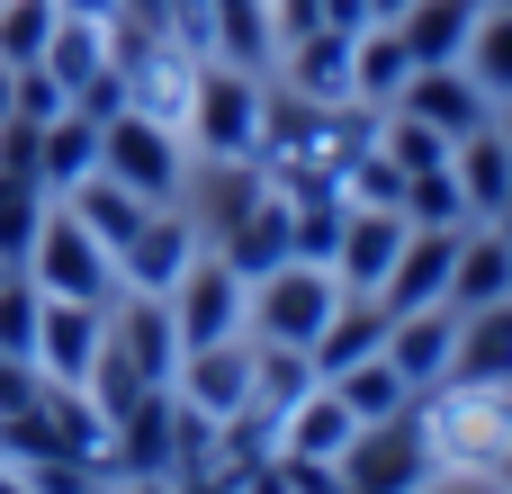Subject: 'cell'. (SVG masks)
Instances as JSON below:
<instances>
[{
    "label": "cell",
    "mask_w": 512,
    "mask_h": 494,
    "mask_svg": "<svg viewBox=\"0 0 512 494\" xmlns=\"http://www.w3.org/2000/svg\"><path fill=\"white\" fill-rule=\"evenodd\" d=\"M261 72H234V63H198V81H189V117H180V135H189V153H207V162H252V144H261Z\"/></svg>",
    "instance_id": "obj_1"
},
{
    "label": "cell",
    "mask_w": 512,
    "mask_h": 494,
    "mask_svg": "<svg viewBox=\"0 0 512 494\" xmlns=\"http://www.w3.org/2000/svg\"><path fill=\"white\" fill-rule=\"evenodd\" d=\"M99 171H108V180H126L144 207H180L189 135H180V126H162V117H144V108H117V117L99 126Z\"/></svg>",
    "instance_id": "obj_2"
},
{
    "label": "cell",
    "mask_w": 512,
    "mask_h": 494,
    "mask_svg": "<svg viewBox=\"0 0 512 494\" xmlns=\"http://www.w3.org/2000/svg\"><path fill=\"white\" fill-rule=\"evenodd\" d=\"M27 279H36V297H81V306H117V261H108V243L54 198L45 207V225H36V243H27V261H18Z\"/></svg>",
    "instance_id": "obj_3"
},
{
    "label": "cell",
    "mask_w": 512,
    "mask_h": 494,
    "mask_svg": "<svg viewBox=\"0 0 512 494\" xmlns=\"http://www.w3.org/2000/svg\"><path fill=\"white\" fill-rule=\"evenodd\" d=\"M333 306H342V279H333L324 261H279L270 279H252L243 333H252V342H288V351H315V333H324Z\"/></svg>",
    "instance_id": "obj_4"
},
{
    "label": "cell",
    "mask_w": 512,
    "mask_h": 494,
    "mask_svg": "<svg viewBox=\"0 0 512 494\" xmlns=\"http://www.w3.org/2000/svg\"><path fill=\"white\" fill-rule=\"evenodd\" d=\"M333 468H342V494H423V477L441 468L432 432H423V396L405 414H387V423H360Z\"/></svg>",
    "instance_id": "obj_5"
},
{
    "label": "cell",
    "mask_w": 512,
    "mask_h": 494,
    "mask_svg": "<svg viewBox=\"0 0 512 494\" xmlns=\"http://www.w3.org/2000/svg\"><path fill=\"white\" fill-rule=\"evenodd\" d=\"M243 297H252L243 270H225V261L198 243V261H189V270L171 279V297H162L171 324H180V351H198V342H234V333H243Z\"/></svg>",
    "instance_id": "obj_6"
},
{
    "label": "cell",
    "mask_w": 512,
    "mask_h": 494,
    "mask_svg": "<svg viewBox=\"0 0 512 494\" xmlns=\"http://www.w3.org/2000/svg\"><path fill=\"white\" fill-rule=\"evenodd\" d=\"M171 396H180L189 414H207V423H225V414H243V405H252V333H234V342H198V351H180V369H171Z\"/></svg>",
    "instance_id": "obj_7"
},
{
    "label": "cell",
    "mask_w": 512,
    "mask_h": 494,
    "mask_svg": "<svg viewBox=\"0 0 512 494\" xmlns=\"http://www.w3.org/2000/svg\"><path fill=\"white\" fill-rule=\"evenodd\" d=\"M198 261V225L180 216V207H153L126 243H117V288H135V297H171V279Z\"/></svg>",
    "instance_id": "obj_8"
},
{
    "label": "cell",
    "mask_w": 512,
    "mask_h": 494,
    "mask_svg": "<svg viewBox=\"0 0 512 494\" xmlns=\"http://www.w3.org/2000/svg\"><path fill=\"white\" fill-rule=\"evenodd\" d=\"M99 342H108V306H81V297H45L36 306V378H54V387H81L90 378V360H99Z\"/></svg>",
    "instance_id": "obj_9"
},
{
    "label": "cell",
    "mask_w": 512,
    "mask_h": 494,
    "mask_svg": "<svg viewBox=\"0 0 512 494\" xmlns=\"http://www.w3.org/2000/svg\"><path fill=\"white\" fill-rule=\"evenodd\" d=\"M396 108H405V117H423V126H432V135H450V144H459V135H477V126L495 117V99L468 81V63H414V81L396 90Z\"/></svg>",
    "instance_id": "obj_10"
},
{
    "label": "cell",
    "mask_w": 512,
    "mask_h": 494,
    "mask_svg": "<svg viewBox=\"0 0 512 494\" xmlns=\"http://www.w3.org/2000/svg\"><path fill=\"white\" fill-rule=\"evenodd\" d=\"M207 252H216L225 270H243V288H252V279H270L279 261H297V234H288V198H279V189H261V198H252V207H243V216H234V225H225Z\"/></svg>",
    "instance_id": "obj_11"
},
{
    "label": "cell",
    "mask_w": 512,
    "mask_h": 494,
    "mask_svg": "<svg viewBox=\"0 0 512 494\" xmlns=\"http://www.w3.org/2000/svg\"><path fill=\"white\" fill-rule=\"evenodd\" d=\"M108 342L135 360V378L171 387V369H180V324H171V306H162V297L117 288V306H108Z\"/></svg>",
    "instance_id": "obj_12"
},
{
    "label": "cell",
    "mask_w": 512,
    "mask_h": 494,
    "mask_svg": "<svg viewBox=\"0 0 512 494\" xmlns=\"http://www.w3.org/2000/svg\"><path fill=\"white\" fill-rule=\"evenodd\" d=\"M279 90H297V99H315V108H333V99H351V36L342 27H306V36H288L279 45Z\"/></svg>",
    "instance_id": "obj_13"
},
{
    "label": "cell",
    "mask_w": 512,
    "mask_h": 494,
    "mask_svg": "<svg viewBox=\"0 0 512 494\" xmlns=\"http://www.w3.org/2000/svg\"><path fill=\"white\" fill-rule=\"evenodd\" d=\"M450 342H459V306H414V315H387V360L396 378L423 396L450 378Z\"/></svg>",
    "instance_id": "obj_14"
},
{
    "label": "cell",
    "mask_w": 512,
    "mask_h": 494,
    "mask_svg": "<svg viewBox=\"0 0 512 494\" xmlns=\"http://www.w3.org/2000/svg\"><path fill=\"white\" fill-rule=\"evenodd\" d=\"M396 243H405V216H396V207H351V216H342V243H333V279H342L351 297H378Z\"/></svg>",
    "instance_id": "obj_15"
},
{
    "label": "cell",
    "mask_w": 512,
    "mask_h": 494,
    "mask_svg": "<svg viewBox=\"0 0 512 494\" xmlns=\"http://www.w3.org/2000/svg\"><path fill=\"white\" fill-rule=\"evenodd\" d=\"M207 63H234V72H261L279 63V18L270 0H207Z\"/></svg>",
    "instance_id": "obj_16"
},
{
    "label": "cell",
    "mask_w": 512,
    "mask_h": 494,
    "mask_svg": "<svg viewBox=\"0 0 512 494\" xmlns=\"http://www.w3.org/2000/svg\"><path fill=\"white\" fill-rule=\"evenodd\" d=\"M450 387H512V297L468 306L450 342Z\"/></svg>",
    "instance_id": "obj_17"
},
{
    "label": "cell",
    "mask_w": 512,
    "mask_h": 494,
    "mask_svg": "<svg viewBox=\"0 0 512 494\" xmlns=\"http://www.w3.org/2000/svg\"><path fill=\"white\" fill-rule=\"evenodd\" d=\"M378 351H387V306L342 288V306H333L324 333H315V378H342V369H360V360H378Z\"/></svg>",
    "instance_id": "obj_18"
},
{
    "label": "cell",
    "mask_w": 512,
    "mask_h": 494,
    "mask_svg": "<svg viewBox=\"0 0 512 494\" xmlns=\"http://www.w3.org/2000/svg\"><path fill=\"white\" fill-rule=\"evenodd\" d=\"M495 297H512V243L495 216H477L468 234H459V270H450V306L468 315V306H495Z\"/></svg>",
    "instance_id": "obj_19"
},
{
    "label": "cell",
    "mask_w": 512,
    "mask_h": 494,
    "mask_svg": "<svg viewBox=\"0 0 512 494\" xmlns=\"http://www.w3.org/2000/svg\"><path fill=\"white\" fill-rule=\"evenodd\" d=\"M36 63H45V72H54V90H63V99H72V90H81V81H99V72H108V63H117V54H108V18H90V9H63V18H54V36H45V54H36Z\"/></svg>",
    "instance_id": "obj_20"
},
{
    "label": "cell",
    "mask_w": 512,
    "mask_h": 494,
    "mask_svg": "<svg viewBox=\"0 0 512 494\" xmlns=\"http://www.w3.org/2000/svg\"><path fill=\"white\" fill-rule=\"evenodd\" d=\"M405 81H414V54H405V36H396V27H378V18H369V27H360V36H351V99H360V108H378V117H387V108H396V90H405Z\"/></svg>",
    "instance_id": "obj_21"
},
{
    "label": "cell",
    "mask_w": 512,
    "mask_h": 494,
    "mask_svg": "<svg viewBox=\"0 0 512 494\" xmlns=\"http://www.w3.org/2000/svg\"><path fill=\"white\" fill-rule=\"evenodd\" d=\"M351 432H360V414H351L324 378L279 414V450H306V459H342V450H351Z\"/></svg>",
    "instance_id": "obj_22"
},
{
    "label": "cell",
    "mask_w": 512,
    "mask_h": 494,
    "mask_svg": "<svg viewBox=\"0 0 512 494\" xmlns=\"http://www.w3.org/2000/svg\"><path fill=\"white\" fill-rule=\"evenodd\" d=\"M477 18H486V0H414V9H405V18H387V27L405 36V54H414V63H459Z\"/></svg>",
    "instance_id": "obj_23"
},
{
    "label": "cell",
    "mask_w": 512,
    "mask_h": 494,
    "mask_svg": "<svg viewBox=\"0 0 512 494\" xmlns=\"http://www.w3.org/2000/svg\"><path fill=\"white\" fill-rule=\"evenodd\" d=\"M90 171H99V126H90L81 108L45 117V126H36V180H45V198H63V189L90 180Z\"/></svg>",
    "instance_id": "obj_24"
},
{
    "label": "cell",
    "mask_w": 512,
    "mask_h": 494,
    "mask_svg": "<svg viewBox=\"0 0 512 494\" xmlns=\"http://www.w3.org/2000/svg\"><path fill=\"white\" fill-rule=\"evenodd\" d=\"M450 171H459V198H468V216H504V189H512V144L495 135V126L459 135V144H450Z\"/></svg>",
    "instance_id": "obj_25"
},
{
    "label": "cell",
    "mask_w": 512,
    "mask_h": 494,
    "mask_svg": "<svg viewBox=\"0 0 512 494\" xmlns=\"http://www.w3.org/2000/svg\"><path fill=\"white\" fill-rule=\"evenodd\" d=\"M63 207H72V216H81V225H90V234L108 243V261H117V243H126V234H135L144 216H153V207H144V198H135L126 180H108V171L72 180V189H63Z\"/></svg>",
    "instance_id": "obj_26"
},
{
    "label": "cell",
    "mask_w": 512,
    "mask_h": 494,
    "mask_svg": "<svg viewBox=\"0 0 512 494\" xmlns=\"http://www.w3.org/2000/svg\"><path fill=\"white\" fill-rule=\"evenodd\" d=\"M324 387H333L360 423H387V414H405V405H414V387L396 378V360H387V351H378V360H360V369H342V378H324Z\"/></svg>",
    "instance_id": "obj_27"
},
{
    "label": "cell",
    "mask_w": 512,
    "mask_h": 494,
    "mask_svg": "<svg viewBox=\"0 0 512 494\" xmlns=\"http://www.w3.org/2000/svg\"><path fill=\"white\" fill-rule=\"evenodd\" d=\"M306 387H315V351H288V342H252V405L288 414Z\"/></svg>",
    "instance_id": "obj_28"
},
{
    "label": "cell",
    "mask_w": 512,
    "mask_h": 494,
    "mask_svg": "<svg viewBox=\"0 0 512 494\" xmlns=\"http://www.w3.org/2000/svg\"><path fill=\"white\" fill-rule=\"evenodd\" d=\"M459 63H468V81H477L486 99H512V9L486 0V18L468 27V54H459Z\"/></svg>",
    "instance_id": "obj_29"
},
{
    "label": "cell",
    "mask_w": 512,
    "mask_h": 494,
    "mask_svg": "<svg viewBox=\"0 0 512 494\" xmlns=\"http://www.w3.org/2000/svg\"><path fill=\"white\" fill-rule=\"evenodd\" d=\"M405 225H477L468 198H459V171H450V162L405 171Z\"/></svg>",
    "instance_id": "obj_30"
},
{
    "label": "cell",
    "mask_w": 512,
    "mask_h": 494,
    "mask_svg": "<svg viewBox=\"0 0 512 494\" xmlns=\"http://www.w3.org/2000/svg\"><path fill=\"white\" fill-rule=\"evenodd\" d=\"M45 189L36 180H18V171H0V261H27V243H36V225H45Z\"/></svg>",
    "instance_id": "obj_31"
},
{
    "label": "cell",
    "mask_w": 512,
    "mask_h": 494,
    "mask_svg": "<svg viewBox=\"0 0 512 494\" xmlns=\"http://www.w3.org/2000/svg\"><path fill=\"white\" fill-rule=\"evenodd\" d=\"M54 18H63V0H0V63H36Z\"/></svg>",
    "instance_id": "obj_32"
},
{
    "label": "cell",
    "mask_w": 512,
    "mask_h": 494,
    "mask_svg": "<svg viewBox=\"0 0 512 494\" xmlns=\"http://www.w3.org/2000/svg\"><path fill=\"white\" fill-rule=\"evenodd\" d=\"M36 306H45V297H36V279H27V270H9V279H0V351H18V360L36 351Z\"/></svg>",
    "instance_id": "obj_33"
},
{
    "label": "cell",
    "mask_w": 512,
    "mask_h": 494,
    "mask_svg": "<svg viewBox=\"0 0 512 494\" xmlns=\"http://www.w3.org/2000/svg\"><path fill=\"white\" fill-rule=\"evenodd\" d=\"M18 477H27V494H90V486H99V459H72V450H45V459H27Z\"/></svg>",
    "instance_id": "obj_34"
},
{
    "label": "cell",
    "mask_w": 512,
    "mask_h": 494,
    "mask_svg": "<svg viewBox=\"0 0 512 494\" xmlns=\"http://www.w3.org/2000/svg\"><path fill=\"white\" fill-rule=\"evenodd\" d=\"M279 486L288 494H342V468L333 459H306V450H279Z\"/></svg>",
    "instance_id": "obj_35"
},
{
    "label": "cell",
    "mask_w": 512,
    "mask_h": 494,
    "mask_svg": "<svg viewBox=\"0 0 512 494\" xmlns=\"http://www.w3.org/2000/svg\"><path fill=\"white\" fill-rule=\"evenodd\" d=\"M36 360H18V351H0V414H18V405H36Z\"/></svg>",
    "instance_id": "obj_36"
},
{
    "label": "cell",
    "mask_w": 512,
    "mask_h": 494,
    "mask_svg": "<svg viewBox=\"0 0 512 494\" xmlns=\"http://www.w3.org/2000/svg\"><path fill=\"white\" fill-rule=\"evenodd\" d=\"M315 9H324V27H342V36L369 27V0H315Z\"/></svg>",
    "instance_id": "obj_37"
},
{
    "label": "cell",
    "mask_w": 512,
    "mask_h": 494,
    "mask_svg": "<svg viewBox=\"0 0 512 494\" xmlns=\"http://www.w3.org/2000/svg\"><path fill=\"white\" fill-rule=\"evenodd\" d=\"M171 486H180V494H234V477H225V468H207V477H171Z\"/></svg>",
    "instance_id": "obj_38"
},
{
    "label": "cell",
    "mask_w": 512,
    "mask_h": 494,
    "mask_svg": "<svg viewBox=\"0 0 512 494\" xmlns=\"http://www.w3.org/2000/svg\"><path fill=\"white\" fill-rule=\"evenodd\" d=\"M9 108H18V63H0V126H9Z\"/></svg>",
    "instance_id": "obj_39"
},
{
    "label": "cell",
    "mask_w": 512,
    "mask_h": 494,
    "mask_svg": "<svg viewBox=\"0 0 512 494\" xmlns=\"http://www.w3.org/2000/svg\"><path fill=\"white\" fill-rule=\"evenodd\" d=\"M117 494H180V486H171V477H126Z\"/></svg>",
    "instance_id": "obj_40"
},
{
    "label": "cell",
    "mask_w": 512,
    "mask_h": 494,
    "mask_svg": "<svg viewBox=\"0 0 512 494\" xmlns=\"http://www.w3.org/2000/svg\"><path fill=\"white\" fill-rule=\"evenodd\" d=\"M405 9H414V0H369V18H378V27H387V18H405Z\"/></svg>",
    "instance_id": "obj_41"
},
{
    "label": "cell",
    "mask_w": 512,
    "mask_h": 494,
    "mask_svg": "<svg viewBox=\"0 0 512 494\" xmlns=\"http://www.w3.org/2000/svg\"><path fill=\"white\" fill-rule=\"evenodd\" d=\"M486 126H495V135L512 144V99H495V117H486Z\"/></svg>",
    "instance_id": "obj_42"
},
{
    "label": "cell",
    "mask_w": 512,
    "mask_h": 494,
    "mask_svg": "<svg viewBox=\"0 0 512 494\" xmlns=\"http://www.w3.org/2000/svg\"><path fill=\"white\" fill-rule=\"evenodd\" d=\"M486 468H495V477H504V486H512V441H504V450H495V459H486Z\"/></svg>",
    "instance_id": "obj_43"
},
{
    "label": "cell",
    "mask_w": 512,
    "mask_h": 494,
    "mask_svg": "<svg viewBox=\"0 0 512 494\" xmlns=\"http://www.w3.org/2000/svg\"><path fill=\"white\" fill-rule=\"evenodd\" d=\"M0 494H27V477H18V468H0Z\"/></svg>",
    "instance_id": "obj_44"
},
{
    "label": "cell",
    "mask_w": 512,
    "mask_h": 494,
    "mask_svg": "<svg viewBox=\"0 0 512 494\" xmlns=\"http://www.w3.org/2000/svg\"><path fill=\"white\" fill-rule=\"evenodd\" d=\"M9 270H18V261H0V279H9Z\"/></svg>",
    "instance_id": "obj_45"
},
{
    "label": "cell",
    "mask_w": 512,
    "mask_h": 494,
    "mask_svg": "<svg viewBox=\"0 0 512 494\" xmlns=\"http://www.w3.org/2000/svg\"><path fill=\"white\" fill-rule=\"evenodd\" d=\"M504 216H512V189H504Z\"/></svg>",
    "instance_id": "obj_46"
},
{
    "label": "cell",
    "mask_w": 512,
    "mask_h": 494,
    "mask_svg": "<svg viewBox=\"0 0 512 494\" xmlns=\"http://www.w3.org/2000/svg\"><path fill=\"white\" fill-rule=\"evenodd\" d=\"M495 9H512V0H495Z\"/></svg>",
    "instance_id": "obj_47"
},
{
    "label": "cell",
    "mask_w": 512,
    "mask_h": 494,
    "mask_svg": "<svg viewBox=\"0 0 512 494\" xmlns=\"http://www.w3.org/2000/svg\"><path fill=\"white\" fill-rule=\"evenodd\" d=\"M90 494H108V486H90Z\"/></svg>",
    "instance_id": "obj_48"
}]
</instances>
